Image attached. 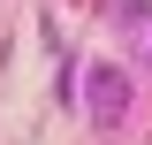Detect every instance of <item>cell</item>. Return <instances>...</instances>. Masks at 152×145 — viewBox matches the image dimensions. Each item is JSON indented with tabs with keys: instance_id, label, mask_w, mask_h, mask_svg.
Listing matches in <instances>:
<instances>
[{
	"instance_id": "cell-1",
	"label": "cell",
	"mask_w": 152,
	"mask_h": 145,
	"mask_svg": "<svg viewBox=\"0 0 152 145\" xmlns=\"http://www.w3.org/2000/svg\"><path fill=\"white\" fill-rule=\"evenodd\" d=\"M84 107H91V122H122L129 76H122V69H84Z\"/></svg>"
}]
</instances>
